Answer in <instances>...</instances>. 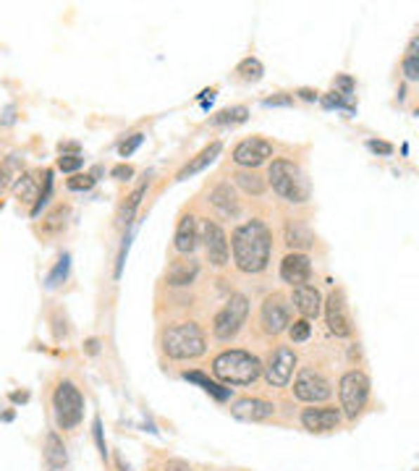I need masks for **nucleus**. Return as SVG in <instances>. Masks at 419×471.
<instances>
[{
    "instance_id": "obj_13",
    "label": "nucleus",
    "mask_w": 419,
    "mask_h": 471,
    "mask_svg": "<svg viewBox=\"0 0 419 471\" xmlns=\"http://www.w3.org/2000/svg\"><path fill=\"white\" fill-rule=\"evenodd\" d=\"M325 319H328V330L335 338H349L352 336V317L346 312V298L343 291H333L328 301H325Z\"/></svg>"
},
{
    "instance_id": "obj_29",
    "label": "nucleus",
    "mask_w": 419,
    "mask_h": 471,
    "mask_svg": "<svg viewBox=\"0 0 419 471\" xmlns=\"http://www.w3.org/2000/svg\"><path fill=\"white\" fill-rule=\"evenodd\" d=\"M236 74L244 79V81H259L262 74H265V68H262V63H259L257 58H244L238 63Z\"/></svg>"
},
{
    "instance_id": "obj_31",
    "label": "nucleus",
    "mask_w": 419,
    "mask_h": 471,
    "mask_svg": "<svg viewBox=\"0 0 419 471\" xmlns=\"http://www.w3.org/2000/svg\"><path fill=\"white\" fill-rule=\"evenodd\" d=\"M50 194H53V171H45V189L37 194V202L32 204V218H37L42 207L50 202Z\"/></svg>"
},
{
    "instance_id": "obj_44",
    "label": "nucleus",
    "mask_w": 419,
    "mask_h": 471,
    "mask_svg": "<svg viewBox=\"0 0 419 471\" xmlns=\"http://www.w3.org/2000/svg\"><path fill=\"white\" fill-rule=\"evenodd\" d=\"M16 121V110L13 107H6V110H0V124L3 126H11Z\"/></svg>"
},
{
    "instance_id": "obj_20",
    "label": "nucleus",
    "mask_w": 419,
    "mask_h": 471,
    "mask_svg": "<svg viewBox=\"0 0 419 471\" xmlns=\"http://www.w3.org/2000/svg\"><path fill=\"white\" fill-rule=\"evenodd\" d=\"M197 275H200V262L179 260L168 267L165 280H168V286H173V288H183V286H191V283L197 280Z\"/></svg>"
},
{
    "instance_id": "obj_30",
    "label": "nucleus",
    "mask_w": 419,
    "mask_h": 471,
    "mask_svg": "<svg viewBox=\"0 0 419 471\" xmlns=\"http://www.w3.org/2000/svg\"><path fill=\"white\" fill-rule=\"evenodd\" d=\"M68 265H71V257L68 254H63L60 260H58V265L53 267V272L48 275V288H58L63 280L68 278Z\"/></svg>"
},
{
    "instance_id": "obj_5",
    "label": "nucleus",
    "mask_w": 419,
    "mask_h": 471,
    "mask_svg": "<svg viewBox=\"0 0 419 471\" xmlns=\"http://www.w3.org/2000/svg\"><path fill=\"white\" fill-rule=\"evenodd\" d=\"M53 409H56V422L60 430H74L82 416H84V398L79 393V387L74 383H63L56 387L53 395Z\"/></svg>"
},
{
    "instance_id": "obj_3",
    "label": "nucleus",
    "mask_w": 419,
    "mask_h": 471,
    "mask_svg": "<svg viewBox=\"0 0 419 471\" xmlns=\"http://www.w3.org/2000/svg\"><path fill=\"white\" fill-rule=\"evenodd\" d=\"M267 181L281 199H286L291 204H304L312 194L307 173L291 160H273L270 171H267Z\"/></svg>"
},
{
    "instance_id": "obj_27",
    "label": "nucleus",
    "mask_w": 419,
    "mask_h": 471,
    "mask_svg": "<svg viewBox=\"0 0 419 471\" xmlns=\"http://www.w3.org/2000/svg\"><path fill=\"white\" fill-rule=\"evenodd\" d=\"M249 118V110L244 105H233V107H226V110H220L212 116L210 124L212 126H233V124H244Z\"/></svg>"
},
{
    "instance_id": "obj_1",
    "label": "nucleus",
    "mask_w": 419,
    "mask_h": 471,
    "mask_svg": "<svg viewBox=\"0 0 419 471\" xmlns=\"http://www.w3.org/2000/svg\"><path fill=\"white\" fill-rule=\"evenodd\" d=\"M231 251H233V262L241 272H249V275L262 272L270 262L273 233L262 220L244 223L231 236Z\"/></svg>"
},
{
    "instance_id": "obj_23",
    "label": "nucleus",
    "mask_w": 419,
    "mask_h": 471,
    "mask_svg": "<svg viewBox=\"0 0 419 471\" xmlns=\"http://www.w3.org/2000/svg\"><path fill=\"white\" fill-rule=\"evenodd\" d=\"M13 194L19 202H37V178L34 173H19L13 183Z\"/></svg>"
},
{
    "instance_id": "obj_12",
    "label": "nucleus",
    "mask_w": 419,
    "mask_h": 471,
    "mask_svg": "<svg viewBox=\"0 0 419 471\" xmlns=\"http://www.w3.org/2000/svg\"><path fill=\"white\" fill-rule=\"evenodd\" d=\"M270 157H273V145L267 139H259V136L238 142L236 150H233V163L241 165V168H259Z\"/></svg>"
},
{
    "instance_id": "obj_7",
    "label": "nucleus",
    "mask_w": 419,
    "mask_h": 471,
    "mask_svg": "<svg viewBox=\"0 0 419 471\" xmlns=\"http://www.w3.org/2000/svg\"><path fill=\"white\" fill-rule=\"evenodd\" d=\"M338 395H341V409L349 419H356L359 413L364 411L367 406V398H370V380L364 372L359 369H352L341 377V385H338Z\"/></svg>"
},
{
    "instance_id": "obj_6",
    "label": "nucleus",
    "mask_w": 419,
    "mask_h": 471,
    "mask_svg": "<svg viewBox=\"0 0 419 471\" xmlns=\"http://www.w3.org/2000/svg\"><path fill=\"white\" fill-rule=\"evenodd\" d=\"M249 314V298L244 293H233L226 301V307L220 309L215 319H212V333L218 340H231L238 336V330L244 327Z\"/></svg>"
},
{
    "instance_id": "obj_15",
    "label": "nucleus",
    "mask_w": 419,
    "mask_h": 471,
    "mask_svg": "<svg viewBox=\"0 0 419 471\" xmlns=\"http://www.w3.org/2000/svg\"><path fill=\"white\" fill-rule=\"evenodd\" d=\"M231 413L241 422H262V419H270L276 413V406L262 401V398H241L233 404Z\"/></svg>"
},
{
    "instance_id": "obj_35",
    "label": "nucleus",
    "mask_w": 419,
    "mask_h": 471,
    "mask_svg": "<svg viewBox=\"0 0 419 471\" xmlns=\"http://www.w3.org/2000/svg\"><path fill=\"white\" fill-rule=\"evenodd\" d=\"M66 186L71 189V192H89V189L95 186V175H89V173H74L66 181Z\"/></svg>"
},
{
    "instance_id": "obj_22",
    "label": "nucleus",
    "mask_w": 419,
    "mask_h": 471,
    "mask_svg": "<svg viewBox=\"0 0 419 471\" xmlns=\"http://www.w3.org/2000/svg\"><path fill=\"white\" fill-rule=\"evenodd\" d=\"M45 461H48L50 471L66 469V463H68L66 445H63V440H60L56 432H50L48 437H45Z\"/></svg>"
},
{
    "instance_id": "obj_21",
    "label": "nucleus",
    "mask_w": 419,
    "mask_h": 471,
    "mask_svg": "<svg viewBox=\"0 0 419 471\" xmlns=\"http://www.w3.org/2000/svg\"><path fill=\"white\" fill-rule=\"evenodd\" d=\"M220 150H223V145H220V142H212V145H207L200 154H197V157H194V160H191V163L183 165L176 178H179V181H186V178H191V175L202 173L207 165L215 163V157L220 154Z\"/></svg>"
},
{
    "instance_id": "obj_10",
    "label": "nucleus",
    "mask_w": 419,
    "mask_h": 471,
    "mask_svg": "<svg viewBox=\"0 0 419 471\" xmlns=\"http://www.w3.org/2000/svg\"><path fill=\"white\" fill-rule=\"evenodd\" d=\"M294 366H296L294 351L288 346L276 348V351L270 354V359H267V364L262 366L267 385H270V387H286L288 380L294 377Z\"/></svg>"
},
{
    "instance_id": "obj_2",
    "label": "nucleus",
    "mask_w": 419,
    "mask_h": 471,
    "mask_svg": "<svg viewBox=\"0 0 419 471\" xmlns=\"http://www.w3.org/2000/svg\"><path fill=\"white\" fill-rule=\"evenodd\" d=\"M212 372L220 383L226 385H252L262 375V361L249 351L231 348V351H223V354L215 356Z\"/></svg>"
},
{
    "instance_id": "obj_25",
    "label": "nucleus",
    "mask_w": 419,
    "mask_h": 471,
    "mask_svg": "<svg viewBox=\"0 0 419 471\" xmlns=\"http://www.w3.org/2000/svg\"><path fill=\"white\" fill-rule=\"evenodd\" d=\"M312 241H314L312 233L307 231L302 223L291 220L286 225V244L291 246V249H307V246H309Z\"/></svg>"
},
{
    "instance_id": "obj_38",
    "label": "nucleus",
    "mask_w": 419,
    "mask_h": 471,
    "mask_svg": "<svg viewBox=\"0 0 419 471\" xmlns=\"http://www.w3.org/2000/svg\"><path fill=\"white\" fill-rule=\"evenodd\" d=\"M144 142V134H134L131 139H126V142H121V147H118V152H121V157H129V154H134L136 150H139V145Z\"/></svg>"
},
{
    "instance_id": "obj_26",
    "label": "nucleus",
    "mask_w": 419,
    "mask_h": 471,
    "mask_svg": "<svg viewBox=\"0 0 419 471\" xmlns=\"http://www.w3.org/2000/svg\"><path fill=\"white\" fill-rule=\"evenodd\" d=\"M147 186H150V181H144V183H139L136 189H134L129 197H126V204L121 207V215H118V220L121 223H131V218H134V212L139 210V204H142V197L147 194Z\"/></svg>"
},
{
    "instance_id": "obj_14",
    "label": "nucleus",
    "mask_w": 419,
    "mask_h": 471,
    "mask_svg": "<svg viewBox=\"0 0 419 471\" xmlns=\"http://www.w3.org/2000/svg\"><path fill=\"white\" fill-rule=\"evenodd\" d=\"M312 275V262L307 254H299V251H291L288 257H283L281 262V278L288 286H307V280Z\"/></svg>"
},
{
    "instance_id": "obj_33",
    "label": "nucleus",
    "mask_w": 419,
    "mask_h": 471,
    "mask_svg": "<svg viewBox=\"0 0 419 471\" xmlns=\"http://www.w3.org/2000/svg\"><path fill=\"white\" fill-rule=\"evenodd\" d=\"M16 163H19V154H11L8 160L3 163V168H0V192L8 186L13 175H19V168H16Z\"/></svg>"
},
{
    "instance_id": "obj_17",
    "label": "nucleus",
    "mask_w": 419,
    "mask_h": 471,
    "mask_svg": "<svg viewBox=\"0 0 419 471\" xmlns=\"http://www.w3.org/2000/svg\"><path fill=\"white\" fill-rule=\"evenodd\" d=\"M341 422V411L338 409H307L302 413V424L309 432H330Z\"/></svg>"
},
{
    "instance_id": "obj_19",
    "label": "nucleus",
    "mask_w": 419,
    "mask_h": 471,
    "mask_svg": "<svg viewBox=\"0 0 419 471\" xmlns=\"http://www.w3.org/2000/svg\"><path fill=\"white\" fill-rule=\"evenodd\" d=\"M197 241H200V231H197V218L194 215H183L179 220V228H176V236H173V246L179 254H191L197 249Z\"/></svg>"
},
{
    "instance_id": "obj_42",
    "label": "nucleus",
    "mask_w": 419,
    "mask_h": 471,
    "mask_svg": "<svg viewBox=\"0 0 419 471\" xmlns=\"http://www.w3.org/2000/svg\"><path fill=\"white\" fill-rule=\"evenodd\" d=\"M367 147H370L372 152H380V154H391L393 152V147L388 145V142H375V139H372V142H367Z\"/></svg>"
},
{
    "instance_id": "obj_4",
    "label": "nucleus",
    "mask_w": 419,
    "mask_h": 471,
    "mask_svg": "<svg viewBox=\"0 0 419 471\" xmlns=\"http://www.w3.org/2000/svg\"><path fill=\"white\" fill-rule=\"evenodd\" d=\"M205 348H207V338L197 322H179L162 333V351L171 359H179V361L200 359Z\"/></svg>"
},
{
    "instance_id": "obj_41",
    "label": "nucleus",
    "mask_w": 419,
    "mask_h": 471,
    "mask_svg": "<svg viewBox=\"0 0 419 471\" xmlns=\"http://www.w3.org/2000/svg\"><path fill=\"white\" fill-rule=\"evenodd\" d=\"M110 175L118 178V181H129V178L134 175V168L131 165H115L113 171H110Z\"/></svg>"
},
{
    "instance_id": "obj_16",
    "label": "nucleus",
    "mask_w": 419,
    "mask_h": 471,
    "mask_svg": "<svg viewBox=\"0 0 419 471\" xmlns=\"http://www.w3.org/2000/svg\"><path fill=\"white\" fill-rule=\"evenodd\" d=\"M210 207L218 212V218L223 220H231V218H236L238 215V199L233 189H231V183H218L212 192H210Z\"/></svg>"
},
{
    "instance_id": "obj_18",
    "label": "nucleus",
    "mask_w": 419,
    "mask_h": 471,
    "mask_svg": "<svg viewBox=\"0 0 419 471\" xmlns=\"http://www.w3.org/2000/svg\"><path fill=\"white\" fill-rule=\"evenodd\" d=\"M294 307L299 309V314L304 319H314L323 309V298H320V291L314 286H296L294 288Z\"/></svg>"
},
{
    "instance_id": "obj_11",
    "label": "nucleus",
    "mask_w": 419,
    "mask_h": 471,
    "mask_svg": "<svg viewBox=\"0 0 419 471\" xmlns=\"http://www.w3.org/2000/svg\"><path fill=\"white\" fill-rule=\"evenodd\" d=\"M259 322H262L265 333H270V336L283 333V330L291 325V307H288L286 298L278 296V293L267 296L262 309H259Z\"/></svg>"
},
{
    "instance_id": "obj_40",
    "label": "nucleus",
    "mask_w": 419,
    "mask_h": 471,
    "mask_svg": "<svg viewBox=\"0 0 419 471\" xmlns=\"http://www.w3.org/2000/svg\"><path fill=\"white\" fill-rule=\"evenodd\" d=\"M92 427H95V442H97V448H100V456H103V458H108V448H105V440H103V422H100V419H95V424H92Z\"/></svg>"
},
{
    "instance_id": "obj_36",
    "label": "nucleus",
    "mask_w": 419,
    "mask_h": 471,
    "mask_svg": "<svg viewBox=\"0 0 419 471\" xmlns=\"http://www.w3.org/2000/svg\"><path fill=\"white\" fill-rule=\"evenodd\" d=\"M82 165H84V160H82V154H60V157H58V168H60V171H63V173H77L79 168H82Z\"/></svg>"
},
{
    "instance_id": "obj_43",
    "label": "nucleus",
    "mask_w": 419,
    "mask_h": 471,
    "mask_svg": "<svg viewBox=\"0 0 419 471\" xmlns=\"http://www.w3.org/2000/svg\"><path fill=\"white\" fill-rule=\"evenodd\" d=\"M165 471H191V466L181 458H171V461L165 463Z\"/></svg>"
},
{
    "instance_id": "obj_8",
    "label": "nucleus",
    "mask_w": 419,
    "mask_h": 471,
    "mask_svg": "<svg viewBox=\"0 0 419 471\" xmlns=\"http://www.w3.org/2000/svg\"><path fill=\"white\" fill-rule=\"evenodd\" d=\"M200 231V241L205 244V254H207L210 265H215V267H223V265H228L231 260V246H228V236L226 231L220 228V223L215 220H202V225L197 228Z\"/></svg>"
},
{
    "instance_id": "obj_48",
    "label": "nucleus",
    "mask_w": 419,
    "mask_h": 471,
    "mask_svg": "<svg viewBox=\"0 0 419 471\" xmlns=\"http://www.w3.org/2000/svg\"><path fill=\"white\" fill-rule=\"evenodd\" d=\"M11 398H13V401H16V404H19V401H21V404H24V401H27L29 395H27V393H13V395H11Z\"/></svg>"
},
{
    "instance_id": "obj_24",
    "label": "nucleus",
    "mask_w": 419,
    "mask_h": 471,
    "mask_svg": "<svg viewBox=\"0 0 419 471\" xmlns=\"http://www.w3.org/2000/svg\"><path fill=\"white\" fill-rule=\"evenodd\" d=\"M183 380H189V383H197L202 387V390H207L212 398H218V401H228L231 398V390H226V387H220L218 383H212L210 377H205L202 372H183Z\"/></svg>"
},
{
    "instance_id": "obj_37",
    "label": "nucleus",
    "mask_w": 419,
    "mask_h": 471,
    "mask_svg": "<svg viewBox=\"0 0 419 471\" xmlns=\"http://www.w3.org/2000/svg\"><path fill=\"white\" fill-rule=\"evenodd\" d=\"M401 68H404V77L409 79V81H417L419 79V55H406L404 63H401Z\"/></svg>"
},
{
    "instance_id": "obj_34",
    "label": "nucleus",
    "mask_w": 419,
    "mask_h": 471,
    "mask_svg": "<svg viewBox=\"0 0 419 471\" xmlns=\"http://www.w3.org/2000/svg\"><path fill=\"white\" fill-rule=\"evenodd\" d=\"M288 336L294 343H304L307 338L312 336V325H309V319H296L294 325L288 327Z\"/></svg>"
},
{
    "instance_id": "obj_47",
    "label": "nucleus",
    "mask_w": 419,
    "mask_h": 471,
    "mask_svg": "<svg viewBox=\"0 0 419 471\" xmlns=\"http://www.w3.org/2000/svg\"><path fill=\"white\" fill-rule=\"evenodd\" d=\"M299 97L307 100V102H312V100H317V92H312V89H299Z\"/></svg>"
},
{
    "instance_id": "obj_28",
    "label": "nucleus",
    "mask_w": 419,
    "mask_h": 471,
    "mask_svg": "<svg viewBox=\"0 0 419 471\" xmlns=\"http://www.w3.org/2000/svg\"><path fill=\"white\" fill-rule=\"evenodd\" d=\"M233 181H236L238 189H244L247 194H254V197H259V194L265 192V181L257 173H236Z\"/></svg>"
},
{
    "instance_id": "obj_39",
    "label": "nucleus",
    "mask_w": 419,
    "mask_h": 471,
    "mask_svg": "<svg viewBox=\"0 0 419 471\" xmlns=\"http://www.w3.org/2000/svg\"><path fill=\"white\" fill-rule=\"evenodd\" d=\"M354 92V79L352 77H338L335 79V95H352Z\"/></svg>"
},
{
    "instance_id": "obj_46",
    "label": "nucleus",
    "mask_w": 419,
    "mask_h": 471,
    "mask_svg": "<svg viewBox=\"0 0 419 471\" xmlns=\"http://www.w3.org/2000/svg\"><path fill=\"white\" fill-rule=\"evenodd\" d=\"M84 348H86V354H97V351H100V340H97V338H89L84 343Z\"/></svg>"
},
{
    "instance_id": "obj_45",
    "label": "nucleus",
    "mask_w": 419,
    "mask_h": 471,
    "mask_svg": "<svg viewBox=\"0 0 419 471\" xmlns=\"http://www.w3.org/2000/svg\"><path fill=\"white\" fill-rule=\"evenodd\" d=\"M294 102V97H270V100H265V105H291Z\"/></svg>"
},
{
    "instance_id": "obj_32",
    "label": "nucleus",
    "mask_w": 419,
    "mask_h": 471,
    "mask_svg": "<svg viewBox=\"0 0 419 471\" xmlns=\"http://www.w3.org/2000/svg\"><path fill=\"white\" fill-rule=\"evenodd\" d=\"M66 215H68L66 207H56V210L48 215V220L42 223V231H45V233L60 231V228H63V223H66Z\"/></svg>"
},
{
    "instance_id": "obj_9",
    "label": "nucleus",
    "mask_w": 419,
    "mask_h": 471,
    "mask_svg": "<svg viewBox=\"0 0 419 471\" xmlns=\"http://www.w3.org/2000/svg\"><path fill=\"white\" fill-rule=\"evenodd\" d=\"M333 393V385L330 380L323 375V372H317V369H302L299 375H296V383H294V395L299 401H304V404H323L328 401Z\"/></svg>"
}]
</instances>
